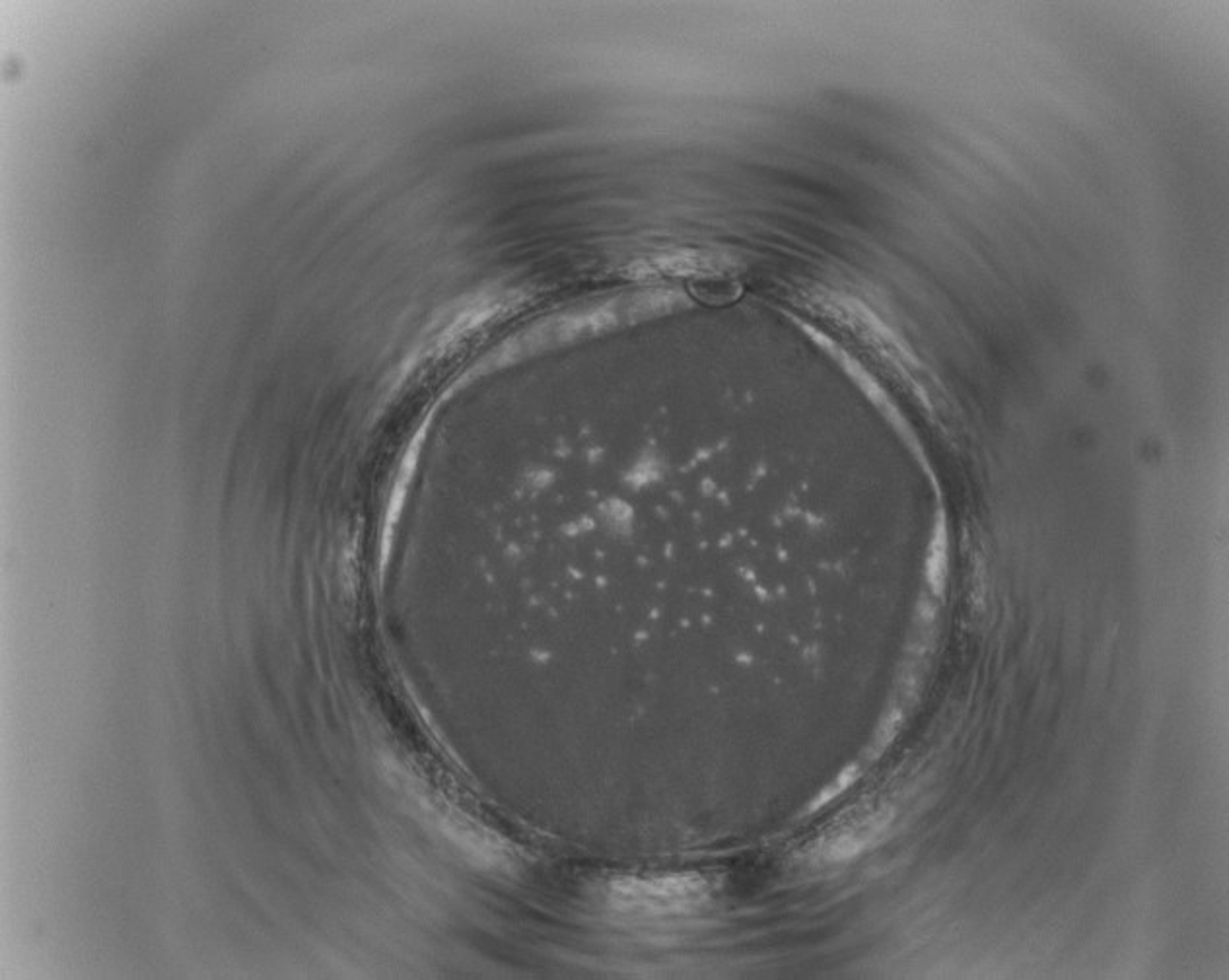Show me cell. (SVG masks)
<instances>
[{"label": "cell", "instance_id": "6da1fadb", "mask_svg": "<svg viewBox=\"0 0 1229 980\" xmlns=\"http://www.w3.org/2000/svg\"><path fill=\"white\" fill-rule=\"evenodd\" d=\"M705 885L692 878L632 880L615 885L617 904L642 912H671L694 904Z\"/></svg>", "mask_w": 1229, "mask_h": 980}, {"label": "cell", "instance_id": "7a4b0ae2", "mask_svg": "<svg viewBox=\"0 0 1229 980\" xmlns=\"http://www.w3.org/2000/svg\"><path fill=\"white\" fill-rule=\"evenodd\" d=\"M882 829H884V825L880 823V819H873L867 825H862L858 829H850V831L839 835L829 846V858L831 860H846V858L856 856L858 852H862L867 846L869 838L873 835L880 833Z\"/></svg>", "mask_w": 1229, "mask_h": 980}, {"label": "cell", "instance_id": "3957f363", "mask_svg": "<svg viewBox=\"0 0 1229 980\" xmlns=\"http://www.w3.org/2000/svg\"><path fill=\"white\" fill-rule=\"evenodd\" d=\"M854 778H856V769H854V767L846 769V771L841 774V778L833 784V788H829L822 797H819V801H815V807H817V805H822V803H825V801H827V799H831V797H835L839 792H843L846 786H850Z\"/></svg>", "mask_w": 1229, "mask_h": 980}]
</instances>
